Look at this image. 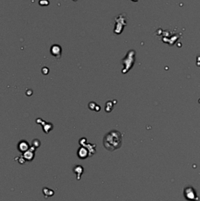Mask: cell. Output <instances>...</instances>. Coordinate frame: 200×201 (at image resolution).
<instances>
[{
    "mask_svg": "<svg viewBox=\"0 0 200 201\" xmlns=\"http://www.w3.org/2000/svg\"><path fill=\"white\" fill-rule=\"evenodd\" d=\"M103 144L106 149L109 151H114L121 147L122 144V135L117 130H111L105 135Z\"/></svg>",
    "mask_w": 200,
    "mask_h": 201,
    "instance_id": "obj_1",
    "label": "cell"
},
{
    "mask_svg": "<svg viewBox=\"0 0 200 201\" xmlns=\"http://www.w3.org/2000/svg\"><path fill=\"white\" fill-rule=\"evenodd\" d=\"M36 122L37 124L42 125L43 127V130H44V131L46 133V134H48V133L53 129V125L51 123H47L46 122L44 121V120L40 118L37 119Z\"/></svg>",
    "mask_w": 200,
    "mask_h": 201,
    "instance_id": "obj_2",
    "label": "cell"
},
{
    "mask_svg": "<svg viewBox=\"0 0 200 201\" xmlns=\"http://www.w3.org/2000/svg\"><path fill=\"white\" fill-rule=\"evenodd\" d=\"M50 53L57 58H60L62 55V48L58 44H54L50 47Z\"/></svg>",
    "mask_w": 200,
    "mask_h": 201,
    "instance_id": "obj_3",
    "label": "cell"
},
{
    "mask_svg": "<svg viewBox=\"0 0 200 201\" xmlns=\"http://www.w3.org/2000/svg\"><path fill=\"white\" fill-rule=\"evenodd\" d=\"M78 157L81 159H85L89 157H90L89 152L85 147L81 146L78 150L77 152Z\"/></svg>",
    "mask_w": 200,
    "mask_h": 201,
    "instance_id": "obj_4",
    "label": "cell"
},
{
    "mask_svg": "<svg viewBox=\"0 0 200 201\" xmlns=\"http://www.w3.org/2000/svg\"><path fill=\"white\" fill-rule=\"evenodd\" d=\"M30 147L31 146L28 144V142L25 140H22L21 141H19L17 145L18 150L22 154L28 150L30 149Z\"/></svg>",
    "mask_w": 200,
    "mask_h": 201,
    "instance_id": "obj_5",
    "label": "cell"
},
{
    "mask_svg": "<svg viewBox=\"0 0 200 201\" xmlns=\"http://www.w3.org/2000/svg\"><path fill=\"white\" fill-rule=\"evenodd\" d=\"M22 156H23L27 161L31 162L34 158L35 152L29 149L28 150H27V152L23 153V154H22Z\"/></svg>",
    "mask_w": 200,
    "mask_h": 201,
    "instance_id": "obj_6",
    "label": "cell"
},
{
    "mask_svg": "<svg viewBox=\"0 0 200 201\" xmlns=\"http://www.w3.org/2000/svg\"><path fill=\"white\" fill-rule=\"evenodd\" d=\"M83 171H84V169L81 165H76L73 168V172L76 175L78 180L80 179L81 176L83 174Z\"/></svg>",
    "mask_w": 200,
    "mask_h": 201,
    "instance_id": "obj_7",
    "label": "cell"
},
{
    "mask_svg": "<svg viewBox=\"0 0 200 201\" xmlns=\"http://www.w3.org/2000/svg\"><path fill=\"white\" fill-rule=\"evenodd\" d=\"M83 147H85L88 149L89 152V154H90V157H92L93 155H94L96 153V145L94 144H92L90 143H88L86 142V144L83 145Z\"/></svg>",
    "mask_w": 200,
    "mask_h": 201,
    "instance_id": "obj_8",
    "label": "cell"
},
{
    "mask_svg": "<svg viewBox=\"0 0 200 201\" xmlns=\"http://www.w3.org/2000/svg\"><path fill=\"white\" fill-rule=\"evenodd\" d=\"M40 145V142L39 139H35L32 141V146L34 147L35 148H38Z\"/></svg>",
    "mask_w": 200,
    "mask_h": 201,
    "instance_id": "obj_9",
    "label": "cell"
},
{
    "mask_svg": "<svg viewBox=\"0 0 200 201\" xmlns=\"http://www.w3.org/2000/svg\"><path fill=\"white\" fill-rule=\"evenodd\" d=\"M43 190H45V191H47L48 192V194H47V197H51V196H52L54 194V192L52 190L48 189V188H47L46 187L44 188V189H43Z\"/></svg>",
    "mask_w": 200,
    "mask_h": 201,
    "instance_id": "obj_10",
    "label": "cell"
},
{
    "mask_svg": "<svg viewBox=\"0 0 200 201\" xmlns=\"http://www.w3.org/2000/svg\"><path fill=\"white\" fill-rule=\"evenodd\" d=\"M26 161H27V160H25V159L24 158V157L22 155L18 158V163H19L20 164H21V165L25 164V162H26Z\"/></svg>",
    "mask_w": 200,
    "mask_h": 201,
    "instance_id": "obj_11",
    "label": "cell"
},
{
    "mask_svg": "<svg viewBox=\"0 0 200 201\" xmlns=\"http://www.w3.org/2000/svg\"><path fill=\"white\" fill-rule=\"evenodd\" d=\"M97 105H96L95 102H90V104H89V108L91 110H95V108Z\"/></svg>",
    "mask_w": 200,
    "mask_h": 201,
    "instance_id": "obj_12",
    "label": "cell"
},
{
    "mask_svg": "<svg viewBox=\"0 0 200 201\" xmlns=\"http://www.w3.org/2000/svg\"><path fill=\"white\" fill-rule=\"evenodd\" d=\"M39 3L40 6H48V4H49V1H48V0H40Z\"/></svg>",
    "mask_w": 200,
    "mask_h": 201,
    "instance_id": "obj_13",
    "label": "cell"
},
{
    "mask_svg": "<svg viewBox=\"0 0 200 201\" xmlns=\"http://www.w3.org/2000/svg\"><path fill=\"white\" fill-rule=\"evenodd\" d=\"M42 72L44 74L47 75L48 74V72H49V69H48V68H47V67H44V68L42 69Z\"/></svg>",
    "mask_w": 200,
    "mask_h": 201,
    "instance_id": "obj_14",
    "label": "cell"
},
{
    "mask_svg": "<svg viewBox=\"0 0 200 201\" xmlns=\"http://www.w3.org/2000/svg\"><path fill=\"white\" fill-rule=\"evenodd\" d=\"M73 1H77V0H73Z\"/></svg>",
    "mask_w": 200,
    "mask_h": 201,
    "instance_id": "obj_15",
    "label": "cell"
}]
</instances>
